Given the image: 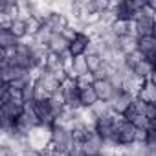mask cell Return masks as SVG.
<instances>
[{"instance_id": "1", "label": "cell", "mask_w": 156, "mask_h": 156, "mask_svg": "<svg viewBox=\"0 0 156 156\" xmlns=\"http://www.w3.org/2000/svg\"><path fill=\"white\" fill-rule=\"evenodd\" d=\"M51 136H53V125L48 123H41L35 129L30 130V149L31 151H44L50 143H51Z\"/></svg>"}, {"instance_id": "2", "label": "cell", "mask_w": 156, "mask_h": 156, "mask_svg": "<svg viewBox=\"0 0 156 156\" xmlns=\"http://www.w3.org/2000/svg\"><path fill=\"white\" fill-rule=\"evenodd\" d=\"M103 136L98 132V130H92L90 136L87 138V141L83 143V152L87 156H101V151H103Z\"/></svg>"}, {"instance_id": "3", "label": "cell", "mask_w": 156, "mask_h": 156, "mask_svg": "<svg viewBox=\"0 0 156 156\" xmlns=\"http://www.w3.org/2000/svg\"><path fill=\"white\" fill-rule=\"evenodd\" d=\"M134 99H136V96H132V94H127V92H116L114 98L110 99V105H112L114 112H118V114H125V112L132 107Z\"/></svg>"}, {"instance_id": "4", "label": "cell", "mask_w": 156, "mask_h": 156, "mask_svg": "<svg viewBox=\"0 0 156 156\" xmlns=\"http://www.w3.org/2000/svg\"><path fill=\"white\" fill-rule=\"evenodd\" d=\"M94 90H96V94H98V98L101 99V101H110L112 98H114V94L116 92H119V90H116L112 85H110V81H96L94 83Z\"/></svg>"}, {"instance_id": "5", "label": "cell", "mask_w": 156, "mask_h": 156, "mask_svg": "<svg viewBox=\"0 0 156 156\" xmlns=\"http://www.w3.org/2000/svg\"><path fill=\"white\" fill-rule=\"evenodd\" d=\"M44 26H46L51 33H62V30L68 26V20H66V17L53 13V15H50V17L44 20Z\"/></svg>"}, {"instance_id": "6", "label": "cell", "mask_w": 156, "mask_h": 156, "mask_svg": "<svg viewBox=\"0 0 156 156\" xmlns=\"http://www.w3.org/2000/svg\"><path fill=\"white\" fill-rule=\"evenodd\" d=\"M48 48H50V51H53V53L61 55L62 51L70 50V42H68L61 33H53V35H51V39H50V42H48Z\"/></svg>"}, {"instance_id": "7", "label": "cell", "mask_w": 156, "mask_h": 156, "mask_svg": "<svg viewBox=\"0 0 156 156\" xmlns=\"http://www.w3.org/2000/svg\"><path fill=\"white\" fill-rule=\"evenodd\" d=\"M154 70H156V66H154L151 61H147V59H143L141 62H138V64L134 66V73H136L138 77H141V79H145V81H151Z\"/></svg>"}, {"instance_id": "8", "label": "cell", "mask_w": 156, "mask_h": 156, "mask_svg": "<svg viewBox=\"0 0 156 156\" xmlns=\"http://www.w3.org/2000/svg\"><path fill=\"white\" fill-rule=\"evenodd\" d=\"M118 132H119V141L121 143H132L134 141V134H136V127L130 121H125L118 129Z\"/></svg>"}, {"instance_id": "9", "label": "cell", "mask_w": 156, "mask_h": 156, "mask_svg": "<svg viewBox=\"0 0 156 156\" xmlns=\"http://www.w3.org/2000/svg\"><path fill=\"white\" fill-rule=\"evenodd\" d=\"M138 98L143 103H156V85H152L151 81H147L143 85V88L138 92Z\"/></svg>"}, {"instance_id": "10", "label": "cell", "mask_w": 156, "mask_h": 156, "mask_svg": "<svg viewBox=\"0 0 156 156\" xmlns=\"http://www.w3.org/2000/svg\"><path fill=\"white\" fill-rule=\"evenodd\" d=\"M88 42H90L88 37H85V35H77V39L70 44V51H72V55H73V57H77V55H85V50H87Z\"/></svg>"}, {"instance_id": "11", "label": "cell", "mask_w": 156, "mask_h": 156, "mask_svg": "<svg viewBox=\"0 0 156 156\" xmlns=\"http://www.w3.org/2000/svg\"><path fill=\"white\" fill-rule=\"evenodd\" d=\"M118 48H119V51H123L125 55H130V53H134V51L138 50V41H136V39H132V37H129V35L119 37Z\"/></svg>"}, {"instance_id": "12", "label": "cell", "mask_w": 156, "mask_h": 156, "mask_svg": "<svg viewBox=\"0 0 156 156\" xmlns=\"http://www.w3.org/2000/svg\"><path fill=\"white\" fill-rule=\"evenodd\" d=\"M92 112L96 114V118L98 119H101V118H105V116H108V114H112L114 112V108H112V105H110V101H98V103H94L92 107Z\"/></svg>"}, {"instance_id": "13", "label": "cell", "mask_w": 156, "mask_h": 156, "mask_svg": "<svg viewBox=\"0 0 156 156\" xmlns=\"http://www.w3.org/2000/svg\"><path fill=\"white\" fill-rule=\"evenodd\" d=\"M138 50L147 57L149 53H152V51H156V39L152 37V35H147V37H141L140 41H138Z\"/></svg>"}, {"instance_id": "14", "label": "cell", "mask_w": 156, "mask_h": 156, "mask_svg": "<svg viewBox=\"0 0 156 156\" xmlns=\"http://www.w3.org/2000/svg\"><path fill=\"white\" fill-rule=\"evenodd\" d=\"M19 39L11 33V30H0V48H17Z\"/></svg>"}, {"instance_id": "15", "label": "cell", "mask_w": 156, "mask_h": 156, "mask_svg": "<svg viewBox=\"0 0 156 156\" xmlns=\"http://www.w3.org/2000/svg\"><path fill=\"white\" fill-rule=\"evenodd\" d=\"M73 70H75V73L77 75H85V73H92L90 70H88V62H87V55H77V57H73ZM77 77V79H79Z\"/></svg>"}, {"instance_id": "16", "label": "cell", "mask_w": 156, "mask_h": 156, "mask_svg": "<svg viewBox=\"0 0 156 156\" xmlns=\"http://www.w3.org/2000/svg\"><path fill=\"white\" fill-rule=\"evenodd\" d=\"M103 50H105L103 41H101L99 37H96V39H90V42H88V46H87V50H85V55H87V57H90V55H101Z\"/></svg>"}, {"instance_id": "17", "label": "cell", "mask_w": 156, "mask_h": 156, "mask_svg": "<svg viewBox=\"0 0 156 156\" xmlns=\"http://www.w3.org/2000/svg\"><path fill=\"white\" fill-rule=\"evenodd\" d=\"M99 101V98H98V94H96V90H94V87H88V88H85V90H81V103H83V107H92L94 103H98Z\"/></svg>"}, {"instance_id": "18", "label": "cell", "mask_w": 156, "mask_h": 156, "mask_svg": "<svg viewBox=\"0 0 156 156\" xmlns=\"http://www.w3.org/2000/svg\"><path fill=\"white\" fill-rule=\"evenodd\" d=\"M129 121H130L136 129H143V130H151V129H152V121H151L147 116H143V114H134Z\"/></svg>"}, {"instance_id": "19", "label": "cell", "mask_w": 156, "mask_h": 156, "mask_svg": "<svg viewBox=\"0 0 156 156\" xmlns=\"http://www.w3.org/2000/svg\"><path fill=\"white\" fill-rule=\"evenodd\" d=\"M35 101L37 103H46V101H50V98H51V94L44 88V85L41 83V81H35Z\"/></svg>"}, {"instance_id": "20", "label": "cell", "mask_w": 156, "mask_h": 156, "mask_svg": "<svg viewBox=\"0 0 156 156\" xmlns=\"http://www.w3.org/2000/svg\"><path fill=\"white\" fill-rule=\"evenodd\" d=\"M46 66H48L53 73L64 70V68H62V61H61V57H59L57 53H53V51H50V55H48V59H46Z\"/></svg>"}, {"instance_id": "21", "label": "cell", "mask_w": 156, "mask_h": 156, "mask_svg": "<svg viewBox=\"0 0 156 156\" xmlns=\"http://www.w3.org/2000/svg\"><path fill=\"white\" fill-rule=\"evenodd\" d=\"M11 33L17 37V39H22V37H26L28 35V31H26V22H22V20H13V24H11Z\"/></svg>"}, {"instance_id": "22", "label": "cell", "mask_w": 156, "mask_h": 156, "mask_svg": "<svg viewBox=\"0 0 156 156\" xmlns=\"http://www.w3.org/2000/svg\"><path fill=\"white\" fill-rule=\"evenodd\" d=\"M94 83H96L94 73H85V75H81L79 79H77V88H79V90H85V88H88V87H94Z\"/></svg>"}, {"instance_id": "23", "label": "cell", "mask_w": 156, "mask_h": 156, "mask_svg": "<svg viewBox=\"0 0 156 156\" xmlns=\"http://www.w3.org/2000/svg\"><path fill=\"white\" fill-rule=\"evenodd\" d=\"M87 62H88V70L92 72V73H96V72H99L105 64H103V59L99 57V55H90V57H87Z\"/></svg>"}, {"instance_id": "24", "label": "cell", "mask_w": 156, "mask_h": 156, "mask_svg": "<svg viewBox=\"0 0 156 156\" xmlns=\"http://www.w3.org/2000/svg\"><path fill=\"white\" fill-rule=\"evenodd\" d=\"M42 26H44V24H42L41 20H37V19H33V17H31V19L26 22V31H28V35H31V37H33V35H37V33L41 31V28H42Z\"/></svg>"}, {"instance_id": "25", "label": "cell", "mask_w": 156, "mask_h": 156, "mask_svg": "<svg viewBox=\"0 0 156 156\" xmlns=\"http://www.w3.org/2000/svg\"><path fill=\"white\" fill-rule=\"evenodd\" d=\"M112 30H114V33L118 35V37H125L127 33H129V20H116L114 22V26H112Z\"/></svg>"}, {"instance_id": "26", "label": "cell", "mask_w": 156, "mask_h": 156, "mask_svg": "<svg viewBox=\"0 0 156 156\" xmlns=\"http://www.w3.org/2000/svg\"><path fill=\"white\" fill-rule=\"evenodd\" d=\"M143 59H145V55H143V53H141L140 50H136L134 53H130V55H127V64H129L130 68H134V66H136L138 62H141Z\"/></svg>"}, {"instance_id": "27", "label": "cell", "mask_w": 156, "mask_h": 156, "mask_svg": "<svg viewBox=\"0 0 156 156\" xmlns=\"http://www.w3.org/2000/svg\"><path fill=\"white\" fill-rule=\"evenodd\" d=\"M0 79H2V83H11L13 81V68L11 66H0Z\"/></svg>"}, {"instance_id": "28", "label": "cell", "mask_w": 156, "mask_h": 156, "mask_svg": "<svg viewBox=\"0 0 156 156\" xmlns=\"http://www.w3.org/2000/svg\"><path fill=\"white\" fill-rule=\"evenodd\" d=\"M143 116H147L151 121H154L156 119V105L154 103H147L145 108H143Z\"/></svg>"}, {"instance_id": "29", "label": "cell", "mask_w": 156, "mask_h": 156, "mask_svg": "<svg viewBox=\"0 0 156 156\" xmlns=\"http://www.w3.org/2000/svg\"><path fill=\"white\" fill-rule=\"evenodd\" d=\"M61 35H62V37H64V39H66L70 44H72V42L77 39V33H75V30H72L70 26H66V28L62 30V33H61Z\"/></svg>"}, {"instance_id": "30", "label": "cell", "mask_w": 156, "mask_h": 156, "mask_svg": "<svg viewBox=\"0 0 156 156\" xmlns=\"http://www.w3.org/2000/svg\"><path fill=\"white\" fill-rule=\"evenodd\" d=\"M147 136H149V130H143V129H136V134H134V141H136V143H147Z\"/></svg>"}, {"instance_id": "31", "label": "cell", "mask_w": 156, "mask_h": 156, "mask_svg": "<svg viewBox=\"0 0 156 156\" xmlns=\"http://www.w3.org/2000/svg\"><path fill=\"white\" fill-rule=\"evenodd\" d=\"M0 156H22V154L13 151V149H9V147H2V145H0Z\"/></svg>"}, {"instance_id": "32", "label": "cell", "mask_w": 156, "mask_h": 156, "mask_svg": "<svg viewBox=\"0 0 156 156\" xmlns=\"http://www.w3.org/2000/svg\"><path fill=\"white\" fill-rule=\"evenodd\" d=\"M22 156H41V152H37V151H31V149H28Z\"/></svg>"}, {"instance_id": "33", "label": "cell", "mask_w": 156, "mask_h": 156, "mask_svg": "<svg viewBox=\"0 0 156 156\" xmlns=\"http://www.w3.org/2000/svg\"><path fill=\"white\" fill-rule=\"evenodd\" d=\"M147 6H149V8L156 13V0H151V2H147Z\"/></svg>"}, {"instance_id": "34", "label": "cell", "mask_w": 156, "mask_h": 156, "mask_svg": "<svg viewBox=\"0 0 156 156\" xmlns=\"http://www.w3.org/2000/svg\"><path fill=\"white\" fill-rule=\"evenodd\" d=\"M151 83H152V85H156V70L152 72V77H151Z\"/></svg>"}, {"instance_id": "35", "label": "cell", "mask_w": 156, "mask_h": 156, "mask_svg": "<svg viewBox=\"0 0 156 156\" xmlns=\"http://www.w3.org/2000/svg\"><path fill=\"white\" fill-rule=\"evenodd\" d=\"M154 105H156V103H154Z\"/></svg>"}]
</instances>
